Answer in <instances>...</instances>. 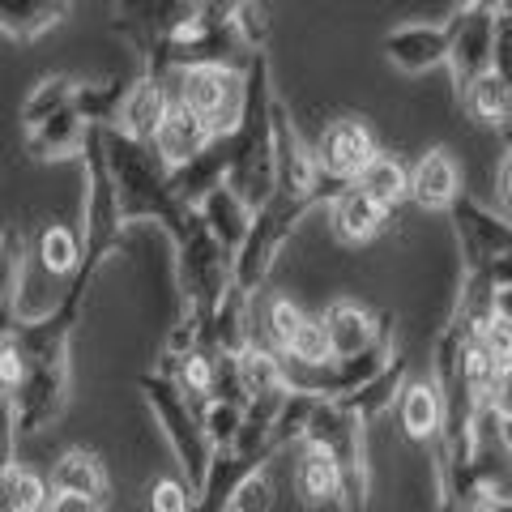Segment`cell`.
Masks as SVG:
<instances>
[{
  "mask_svg": "<svg viewBox=\"0 0 512 512\" xmlns=\"http://www.w3.org/2000/svg\"><path fill=\"white\" fill-rule=\"evenodd\" d=\"M320 158H325V171H333V175H363V167L376 158L372 133H367L359 120L333 124L325 141H320Z\"/></svg>",
  "mask_w": 512,
  "mask_h": 512,
  "instance_id": "1",
  "label": "cell"
},
{
  "mask_svg": "<svg viewBox=\"0 0 512 512\" xmlns=\"http://www.w3.org/2000/svg\"><path fill=\"white\" fill-rule=\"evenodd\" d=\"M457 192V167L448 154H427L410 175V197L427 205V210H440V205L453 201Z\"/></svg>",
  "mask_w": 512,
  "mask_h": 512,
  "instance_id": "2",
  "label": "cell"
},
{
  "mask_svg": "<svg viewBox=\"0 0 512 512\" xmlns=\"http://www.w3.org/2000/svg\"><path fill=\"white\" fill-rule=\"evenodd\" d=\"M158 150H163L171 163H180V158H192L201 146H205V137H210V128H205V120L197 116V111H167V120L158 124Z\"/></svg>",
  "mask_w": 512,
  "mask_h": 512,
  "instance_id": "3",
  "label": "cell"
},
{
  "mask_svg": "<svg viewBox=\"0 0 512 512\" xmlns=\"http://www.w3.org/2000/svg\"><path fill=\"white\" fill-rule=\"evenodd\" d=\"M359 192L363 197H372L380 210L384 205H393V201H402L406 192H410V175L402 171V163H393V158H372V163L363 167L359 175Z\"/></svg>",
  "mask_w": 512,
  "mask_h": 512,
  "instance_id": "4",
  "label": "cell"
},
{
  "mask_svg": "<svg viewBox=\"0 0 512 512\" xmlns=\"http://www.w3.org/2000/svg\"><path fill=\"white\" fill-rule=\"evenodd\" d=\"M333 222H338L342 239H367L380 227V205L372 197H363V192H350V197L338 201V214H333Z\"/></svg>",
  "mask_w": 512,
  "mask_h": 512,
  "instance_id": "5",
  "label": "cell"
},
{
  "mask_svg": "<svg viewBox=\"0 0 512 512\" xmlns=\"http://www.w3.org/2000/svg\"><path fill=\"white\" fill-rule=\"evenodd\" d=\"M99 487H103V474L82 453L64 457L60 466H56V491L60 495H82V500H90V495H99Z\"/></svg>",
  "mask_w": 512,
  "mask_h": 512,
  "instance_id": "6",
  "label": "cell"
},
{
  "mask_svg": "<svg viewBox=\"0 0 512 512\" xmlns=\"http://www.w3.org/2000/svg\"><path fill=\"white\" fill-rule=\"evenodd\" d=\"M231 86V77H222L218 69H201V73H188V86H184V99H188V111L197 116H214L222 111V90Z\"/></svg>",
  "mask_w": 512,
  "mask_h": 512,
  "instance_id": "7",
  "label": "cell"
},
{
  "mask_svg": "<svg viewBox=\"0 0 512 512\" xmlns=\"http://www.w3.org/2000/svg\"><path fill=\"white\" fill-rule=\"evenodd\" d=\"M406 431L414 440H423V436H431V431H436V423H440V402H436V393L431 389H410L406 393Z\"/></svg>",
  "mask_w": 512,
  "mask_h": 512,
  "instance_id": "8",
  "label": "cell"
},
{
  "mask_svg": "<svg viewBox=\"0 0 512 512\" xmlns=\"http://www.w3.org/2000/svg\"><path fill=\"white\" fill-rule=\"evenodd\" d=\"M43 508V483L35 474H13L5 487H0V512H39Z\"/></svg>",
  "mask_w": 512,
  "mask_h": 512,
  "instance_id": "9",
  "label": "cell"
},
{
  "mask_svg": "<svg viewBox=\"0 0 512 512\" xmlns=\"http://www.w3.org/2000/svg\"><path fill=\"white\" fill-rule=\"evenodd\" d=\"M167 120V107H163V94L154 86L137 90L133 99H128V124L137 128V133H158V124Z\"/></svg>",
  "mask_w": 512,
  "mask_h": 512,
  "instance_id": "10",
  "label": "cell"
},
{
  "mask_svg": "<svg viewBox=\"0 0 512 512\" xmlns=\"http://www.w3.org/2000/svg\"><path fill=\"white\" fill-rule=\"evenodd\" d=\"M303 491H308V500H329V495H338V461L312 453L303 461Z\"/></svg>",
  "mask_w": 512,
  "mask_h": 512,
  "instance_id": "11",
  "label": "cell"
},
{
  "mask_svg": "<svg viewBox=\"0 0 512 512\" xmlns=\"http://www.w3.org/2000/svg\"><path fill=\"white\" fill-rule=\"evenodd\" d=\"M329 346H333V333L320 325V320H303L299 333H295V342H291L295 355H299V359H308V363L329 359Z\"/></svg>",
  "mask_w": 512,
  "mask_h": 512,
  "instance_id": "12",
  "label": "cell"
},
{
  "mask_svg": "<svg viewBox=\"0 0 512 512\" xmlns=\"http://www.w3.org/2000/svg\"><path fill=\"white\" fill-rule=\"evenodd\" d=\"M73 256H77V248H73V235L69 231H47L43 235V265L52 269V274H64V269H73Z\"/></svg>",
  "mask_w": 512,
  "mask_h": 512,
  "instance_id": "13",
  "label": "cell"
},
{
  "mask_svg": "<svg viewBox=\"0 0 512 512\" xmlns=\"http://www.w3.org/2000/svg\"><path fill=\"white\" fill-rule=\"evenodd\" d=\"M474 107H478V116H487V120L504 116V107H508L504 82H483V86H478V90H474Z\"/></svg>",
  "mask_w": 512,
  "mask_h": 512,
  "instance_id": "14",
  "label": "cell"
},
{
  "mask_svg": "<svg viewBox=\"0 0 512 512\" xmlns=\"http://www.w3.org/2000/svg\"><path fill=\"white\" fill-rule=\"evenodd\" d=\"M299 325H303L299 308H291L286 299H278V303H274V338H278L282 346H291V342H295V333H299Z\"/></svg>",
  "mask_w": 512,
  "mask_h": 512,
  "instance_id": "15",
  "label": "cell"
},
{
  "mask_svg": "<svg viewBox=\"0 0 512 512\" xmlns=\"http://www.w3.org/2000/svg\"><path fill=\"white\" fill-rule=\"evenodd\" d=\"M188 508V495L180 483H158L154 487V512H184Z\"/></svg>",
  "mask_w": 512,
  "mask_h": 512,
  "instance_id": "16",
  "label": "cell"
},
{
  "mask_svg": "<svg viewBox=\"0 0 512 512\" xmlns=\"http://www.w3.org/2000/svg\"><path fill=\"white\" fill-rule=\"evenodd\" d=\"M239 508L244 512H265L269 508V483H261V478L244 483V491H239Z\"/></svg>",
  "mask_w": 512,
  "mask_h": 512,
  "instance_id": "17",
  "label": "cell"
},
{
  "mask_svg": "<svg viewBox=\"0 0 512 512\" xmlns=\"http://www.w3.org/2000/svg\"><path fill=\"white\" fill-rule=\"evenodd\" d=\"M487 355H491V363H512V333L504 325L487 329Z\"/></svg>",
  "mask_w": 512,
  "mask_h": 512,
  "instance_id": "18",
  "label": "cell"
},
{
  "mask_svg": "<svg viewBox=\"0 0 512 512\" xmlns=\"http://www.w3.org/2000/svg\"><path fill=\"white\" fill-rule=\"evenodd\" d=\"M22 372H26V367H22L18 350H13V346H0V384H9V389H13V384L22 380Z\"/></svg>",
  "mask_w": 512,
  "mask_h": 512,
  "instance_id": "19",
  "label": "cell"
},
{
  "mask_svg": "<svg viewBox=\"0 0 512 512\" xmlns=\"http://www.w3.org/2000/svg\"><path fill=\"white\" fill-rule=\"evenodd\" d=\"M466 372H470V380H474V384H483V380L495 372V363H491V355H487V350H470V359H466Z\"/></svg>",
  "mask_w": 512,
  "mask_h": 512,
  "instance_id": "20",
  "label": "cell"
},
{
  "mask_svg": "<svg viewBox=\"0 0 512 512\" xmlns=\"http://www.w3.org/2000/svg\"><path fill=\"white\" fill-rule=\"evenodd\" d=\"M47 512H94V504H90V500H82V495H56L52 508H47Z\"/></svg>",
  "mask_w": 512,
  "mask_h": 512,
  "instance_id": "21",
  "label": "cell"
},
{
  "mask_svg": "<svg viewBox=\"0 0 512 512\" xmlns=\"http://www.w3.org/2000/svg\"><path fill=\"white\" fill-rule=\"evenodd\" d=\"M184 376H188V384H197V389H205V384H210V367H205V359H188Z\"/></svg>",
  "mask_w": 512,
  "mask_h": 512,
  "instance_id": "22",
  "label": "cell"
},
{
  "mask_svg": "<svg viewBox=\"0 0 512 512\" xmlns=\"http://www.w3.org/2000/svg\"><path fill=\"white\" fill-rule=\"evenodd\" d=\"M504 192L512 197V158H508V167H504Z\"/></svg>",
  "mask_w": 512,
  "mask_h": 512,
  "instance_id": "23",
  "label": "cell"
}]
</instances>
